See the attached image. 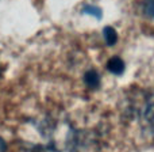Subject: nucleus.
<instances>
[{"instance_id":"obj_1","label":"nucleus","mask_w":154,"mask_h":152,"mask_svg":"<svg viewBox=\"0 0 154 152\" xmlns=\"http://www.w3.org/2000/svg\"><path fill=\"white\" fill-rule=\"evenodd\" d=\"M41 141L31 143L26 152H75L79 143V132L69 124H60L56 120L45 118L35 124Z\"/></svg>"},{"instance_id":"obj_2","label":"nucleus","mask_w":154,"mask_h":152,"mask_svg":"<svg viewBox=\"0 0 154 152\" xmlns=\"http://www.w3.org/2000/svg\"><path fill=\"white\" fill-rule=\"evenodd\" d=\"M138 117L142 126L154 137V92L145 96L143 105L139 107Z\"/></svg>"},{"instance_id":"obj_3","label":"nucleus","mask_w":154,"mask_h":152,"mask_svg":"<svg viewBox=\"0 0 154 152\" xmlns=\"http://www.w3.org/2000/svg\"><path fill=\"white\" fill-rule=\"evenodd\" d=\"M125 68H126L125 61H123L119 56H114L107 61V71L116 76L122 75V73L125 72Z\"/></svg>"},{"instance_id":"obj_4","label":"nucleus","mask_w":154,"mask_h":152,"mask_svg":"<svg viewBox=\"0 0 154 152\" xmlns=\"http://www.w3.org/2000/svg\"><path fill=\"white\" fill-rule=\"evenodd\" d=\"M84 83L89 88H97L100 86V75L95 70L88 71L84 75Z\"/></svg>"},{"instance_id":"obj_5","label":"nucleus","mask_w":154,"mask_h":152,"mask_svg":"<svg viewBox=\"0 0 154 152\" xmlns=\"http://www.w3.org/2000/svg\"><path fill=\"white\" fill-rule=\"evenodd\" d=\"M103 38L108 46H112L118 41V33L112 26H106L103 29Z\"/></svg>"},{"instance_id":"obj_6","label":"nucleus","mask_w":154,"mask_h":152,"mask_svg":"<svg viewBox=\"0 0 154 152\" xmlns=\"http://www.w3.org/2000/svg\"><path fill=\"white\" fill-rule=\"evenodd\" d=\"M82 14H85V15H92L95 16L96 19H101V16H103V12H101V8L96 7V5H84L81 10Z\"/></svg>"},{"instance_id":"obj_7","label":"nucleus","mask_w":154,"mask_h":152,"mask_svg":"<svg viewBox=\"0 0 154 152\" xmlns=\"http://www.w3.org/2000/svg\"><path fill=\"white\" fill-rule=\"evenodd\" d=\"M142 10H143V14L146 16L154 19V0H145Z\"/></svg>"},{"instance_id":"obj_8","label":"nucleus","mask_w":154,"mask_h":152,"mask_svg":"<svg viewBox=\"0 0 154 152\" xmlns=\"http://www.w3.org/2000/svg\"><path fill=\"white\" fill-rule=\"evenodd\" d=\"M0 152H7V144L2 137H0Z\"/></svg>"},{"instance_id":"obj_9","label":"nucleus","mask_w":154,"mask_h":152,"mask_svg":"<svg viewBox=\"0 0 154 152\" xmlns=\"http://www.w3.org/2000/svg\"><path fill=\"white\" fill-rule=\"evenodd\" d=\"M0 75H2V70H0Z\"/></svg>"}]
</instances>
